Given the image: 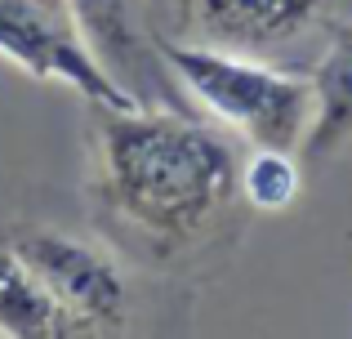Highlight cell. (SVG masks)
<instances>
[{
	"label": "cell",
	"instance_id": "obj_1",
	"mask_svg": "<svg viewBox=\"0 0 352 339\" xmlns=\"http://www.w3.org/2000/svg\"><path fill=\"white\" fill-rule=\"evenodd\" d=\"M103 201L161 245L201 237L236 192V152L179 107H98Z\"/></svg>",
	"mask_w": 352,
	"mask_h": 339
},
{
	"label": "cell",
	"instance_id": "obj_2",
	"mask_svg": "<svg viewBox=\"0 0 352 339\" xmlns=\"http://www.w3.org/2000/svg\"><path fill=\"white\" fill-rule=\"evenodd\" d=\"M170 76L223 125L241 130L254 148H285L294 152L312 121V80L294 72L267 67L241 50L223 45H192L152 36Z\"/></svg>",
	"mask_w": 352,
	"mask_h": 339
},
{
	"label": "cell",
	"instance_id": "obj_3",
	"mask_svg": "<svg viewBox=\"0 0 352 339\" xmlns=\"http://www.w3.org/2000/svg\"><path fill=\"white\" fill-rule=\"evenodd\" d=\"M0 58L32 80H63L94 107H143L98 63L72 0H0Z\"/></svg>",
	"mask_w": 352,
	"mask_h": 339
},
{
	"label": "cell",
	"instance_id": "obj_4",
	"mask_svg": "<svg viewBox=\"0 0 352 339\" xmlns=\"http://www.w3.org/2000/svg\"><path fill=\"white\" fill-rule=\"evenodd\" d=\"M9 245L50 290L54 304L76 322V331H98V326L120 322L129 290L112 254H103L80 237L54 232V228H23L9 237Z\"/></svg>",
	"mask_w": 352,
	"mask_h": 339
},
{
	"label": "cell",
	"instance_id": "obj_5",
	"mask_svg": "<svg viewBox=\"0 0 352 339\" xmlns=\"http://www.w3.org/2000/svg\"><path fill=\"white\" fill-rule=\"evenodd\" d=\"M98 63L138 98L143 107H179V85L170 80V67L161 63L152 45V32H143L134 18V0H72Z\"/></svg>",
	"mask_w": 352,
	"mask_h": 339
},
{
	"label": "cell",
	"instance_id": "obj_6",
	"mask_svg": "<svg viewBox=\"0 0 352 339\" xmlns=\"http://www.w3.org/2000/svg\"><path fill=\"white\" fill-rule=\"evenodd\" d=\"M326 0H192V23L210 45L223 50H272L299 36Z\"/></svg>",
	"mask_w": 352,
	"mask_h": 339
},
{
	"label": "cell",
	"instance_id": "obj_7",
	"mask_svg": "<svg viewBox=\"0 0 352 339\" xmlns=\"http://www.w3.org/2000/svg\"><path fill=\"white\" fill-rule=\"evenodd\" d=\"M312 121L299 152L308 166L352 143V23L330 27V45L312 67Z\"/></svg>",
	"mask_w": 352,
	"mask_h": 339
},
{
	"label": "cell",
	"instance_id": "obj_8",
	"mask_svg": "<svg viewBox=\"0 0 352 339\" xmlns=\"http://www.w3.org/2000/svg\"><path fill=\"white\" fill-rule=\"evenodd\" d=\"M0 335L9 339H58L80 335L76 322L50 299L36 272L18 259L9 241H0Z\"/></svg>",
	"mask_w": 352,
	"mask_h": 339
},
{
	"label": "cell",
	"instance_id": "obj_9",
	"mask_svg": "<svg viewBox=\"0 0 352 339\" xmlns=\"http://www.w3.org/2000/svg\"><path fill=\"white\" fill-rule=\"evenodd\" d=\"M236 188L254 210H285L299 197L303 174H299V161L285 148H254V157L236 174Z\"/></svg>",
	"mask_w": 352,
	"mask_h": 339
}]
</instances>
